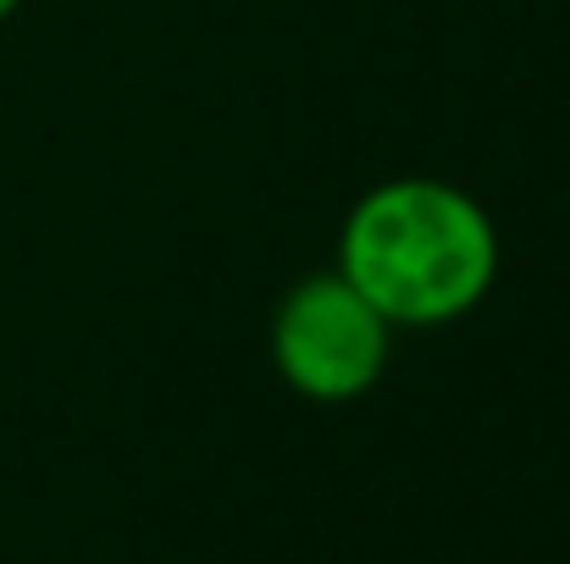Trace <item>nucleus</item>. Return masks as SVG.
<instances>
[{
  "instance_id": "1",
  "label": "nucleus",
  "mask_w": 570,
  "mask_h": 564,
  "mask_svg": "<svg viewBox=\"0 0 570 564\" xmlns=\"http://www.w3.org/2000/svg\"><path fill=\"white\" fill-rule=\"evenodd\" d=\"M338 271L393 333L454 327L499 283V227L471 188L449 178H382L338 227Z\"/></svg>"
},
{
  "instance_id": "3",
  "label": "nucleus",
  "mask_w": 570,
  "mask_h": 564,
  "mask_svg": "<svg viewBox=\"0 0 570 564\" xmlns=\"http://www.w3.org/2000/svg\"><path fill=\"white\" fill-rule=\"evenodd\" d=\"M17 6H22V0H0V22H6V17H11Z\"/></svg>"
},
{
  "instance_id": "2",
  "label": "nucleus",
  "mask_w": 570,
  "mask_h": 564,
  "mask_svg": "<svg viewBox=\"0 0 570 564\" xmlns=\"http://www.w3.org/2000/svg\"><path fill=\"white\" fill-rule=\"evenodd\" d=\"M393 360V327L333 266L299 277L272 310V366L311 404L366 398Z\"/></svg>"
}]
</instances>
